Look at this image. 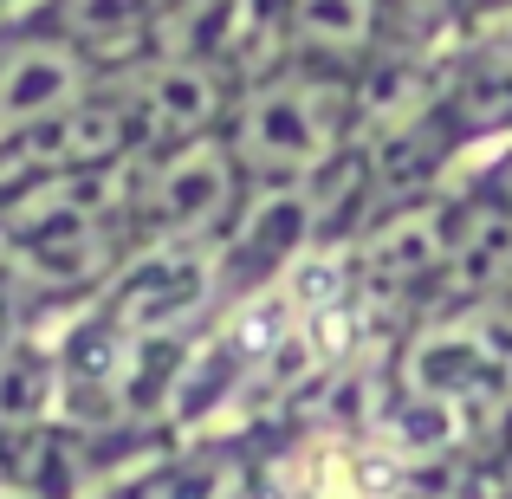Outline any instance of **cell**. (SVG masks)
Segmentation results:
<instances>
[{
    "label": "cell",
    "instance_id": "cell-1",
    "mask_svg": "<svg viewBox=\"0 0 512 499\" xmlns=\"http://www.w3.org/2000/svg\"><path fill=\"white\" fill-rule=\"evenodd\" d=\"M363 143V78L305 59H273L240 85L227 117V150L253 195L318 188Z\"/></svg>",
    "mask_w": 512,
    "mask_h": 499
},
{
    "label": "cell",
    "instance_id": "cell-2",
    "mask_svg": "<svg viewBox=\"0 0 512 499\" xmlns=\"http://www.w3.org/2000/svg\"><path fill=\"white\" fill-rule=\"evenodd\" d=\"M247 201H253V182L227 150V130L201 143H175V150H150L124 175V214H130L137 253L221 247L240 227Z\"/></svg>",
    "mask_w": 512,
    "mask_h": 499
},
{
    "label": "cell",
    "instance_id": "cell-3",
    "mask_svg": "<svg viewBox=\"0 0 512 499\" xmlns=\"http://www.w3.org/2000/svg\"><path fill=\"white\" fill-rule=\"evenodd\" d=\"M396 52L389 0H279V59L370 78Z\"/></svg>",
    "mask_w": 512,
    "mask_h": 499
},
{
    "label": "cell",
    "instance_id": "cell-4",
    "mask_svg": "<svg viewBox=\"0 0 512 499\" xmlns=\"http://www.w3.org/2000/svg\"><path fill=\"white\" fill-rule=\"evenodd\" d=\"M7 7L46 20L104 72H130L163 46V26L182 0H7Z\"/></svg>",
    "mask_w": 512,
    "mask_h": 499
},
{
    "label": "cell",
    "instance_id": "cell-5",
    "mask_svg": "<svg viewBox=\"0 0 512 499\" xmlns=\"http://www.w3.org/2000/svg\"><path fill=\"white\" fill-rule=\"evenodd\" d=\"M467 188H474V195H487L493 208H506V214H512V143H500V150L487 156V169H480Z\"/></svg>",
    "mask_w": 512,
    "mask_h": 499
}]
</instances>
